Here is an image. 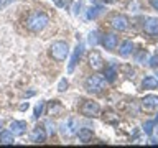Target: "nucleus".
Listing matches in <instances>:
<instances>
[{
	"mask_svg": "<svg viewBox=\"0 0 158 148\" xmlns=\"http://www.w3.org/2000/svg\"><path fill=\"white\" fill-rule=\"evenodd\" d=\"M48 23H49V17L43 12V10H33V12L27 17V20H25V27H27V30L31 33L43 31V30L48 27Z\"/></svg>",
	"mask_w": 158,
	"mask_h": 148,
	"instance_id": "nucleus-1",
	"label": "nucleus"
},
{
	"mask_svg": "<svg viewBox=\"0 0 158 148\" xmlns=\"http://www.w3.org/2000/svg\"><path fill=\"white\" fill-rule=\"evenodd\" d=\"M68 54H69V46H68L66 41H54L51 46H49V56L58 63L66 61Z\"/></svg>",
	"mask_w": 158,
	"mask_h": 148,
	"instance_id": "nucleus-2",
	"label": "nucleus"
},
{
	"mask_svg": "<svg viewBox=\"0 0 158 148\" xmlns=\"http://www.w3.org/2000/svg\"><path fill=\"white\" fill-rule=\"evenodd\" d=\"M106 84H107V81L102 76L94 74V76H89L86 81H84V87H86V91L91 92V94H99L106 89Z\"/></svg>",
	"mask_w": 158,
	"mask_h": 148,
	"instance_id": "nucleus-3",
	"label": "nucleus"
},
{
	"mask_svg": "<svg viewBox=\"0 0 158 148\" xmlns=\"http://www.w3.org/2000/svg\"><path fill=\"white\" fill-rule=\"evenodd\" d=\"M77 130H79V127H77L76 118H68V120L59 123V132H61L63 137H66V138H71L73 135H76Z\"/></svg>",
	"mask_w": 158,
	"mask_h": 148,
	"instance_id": "nucleus-4",
	"label": "nucleus"
},
{
	"mask_svg": "<svg viewBox=\"0 0 158 148\" xmlns=\"http://www.w3.org/2000/svg\"><path fill=\"white\" fill-rule=\"evenodd\" d=\"M99 112H101V105H99L97 102H94V101H86L81 105V113L84 117H87V118L97 117Z\"/></svg>",
	"mask_w": 158,
	"mask_h": 148,
	"instance_id": "nucleus-5",
	"label": "nucleus"
},
{
	"mask_svg": "<svg viewBox=\"0 0 158 148\" xmlns=\"http://www.w3.org/2000/svg\"><path fill=\"white\" fill-rule=\"evenodd\" d=\"M110 25H112V28L115 30V31H125V30L128 28V18L122 13H117L110 18Z\"/></svg>",
	"mask_w": 158,
	"mask_h": 148,
	"instance_id": "nucleus-6",
	"label": "nucleus"
},
{
	"mask_svg": "<svg viewBox=\"0 0 158 148\" xmlns=\"http://www.w3.org/2000/svg\"><path fill=\"white\" fill-rule=\"evenodd\" d=\"M101 44L107 49V51H114L118 44V36L115 33H106L101 36Z\"/></svg>",
	"mask_w": 158,
	"mask_h": 148,
	"instance_id": "nucleus-7",
	"label": "nucleus"
},
{
	"mask_svg": "<svg viewBox=\"0 0 158 148\" xmlns=\"http://www.w3.org/2000/svg\"><path fill=\"white\" fill-rule=\"evenodd\" d=\"M46 128H44V125H36L31 130V133H30V142L33 143H44L46 142Z\"/></svg>",
	"mask_w": 158,
	"mask_h": 148,
	"instance_id": "nucleus-8",
	"label": "nucleus"
},
{
	"mask_svg": "<svg viewBox=\"0 0 158 148\" xmlns=\"http://www.w3.org/2000/svg\"><path fill=\"white\" fill-rule=\"evenodd\" d=\"M82 49H84V44H82V43H77V44H76V48H74V53H73L71 59H69V64H68V74L74 72V68L77 66L79 59H81V56H82Z\"/></svg>",
	"mask_w": 158,
	"mask_h": 148,
	"instance_id": "nucleus-9",
	"label": "nucleus"
},
{
	"mask_svg": "<svg viewBox=\"0 0 158 148\" xmlns=\"http://www.w3.org/2000/svg\"><path fill=\"white\" fill-rule=\"evenodd\" d=\"M87 61H89V66H91L94 71H101V69H104V59H102L99 51H91L89 53Z\"/></svg>",
	"mask_w": 158,
	"mask_h": 148,
	"instance_id": "nucleus-10",
	"label": "nucleus"
},
{
	"mask_svg": "<svg viewBox=\"0 0 158 148\" xmlns=\"http://www.w3.org/2000/svg\"><path fill=\"white\" fill-rule=\"evenodd\" d=\"M27 128H28V123L25 120H13L12 123H10L8 130L13 133L15 137H22L27 133Z\"/></svg>",
	"mask_w": 158,
	"mask_h": 148,
	"instance_id": "nucleus-11",
	"label": "nucleus"
},
{
	"mask_svg": "<svg viewBox=\"0 0 158 148\" xmlns=\"http://www.w3.org/2000/svg\"><path fill=\"white\" fill-rule=\"evenodd\" d=\"M142 109L145 112H152L158 109V96H145L142 99Z\"/></svg>",
	"mask_w": 158,
	"mask_h": 148,
	"instance_id": "nucleus-12",
	"label": "nucleus"
},
{
	"mask_svg": "<svg viewBox=\"0 0 158 148\" xmlns=\"http://www.w3.org/2000/svg\"><path fill=\"white\" fill-rule=\"evenodd\" d=\"M143 30H145L147 35H152V36L158 35V18L148 17L145 20V23H143Z\"/></svg>",
	"mask_w": 158,
	"mask_h": 148,
	"instance_id": "nucleus-13",
	"label": "nucleus"
},
{
	"mask_svg": "<svg viewBox=\"0 0 158 148\" xmlns=\"http://www.w3.org/2000/svg\"><path fill=\"white\" fill-rule=\"evenodd\" d=\"M133 43L130 41V39H125L122 44H120V48H118V54H120L122 58H128L130 54L133 53Z\"/></svg>",
	"mask_w": 158,
	"mask_h": 148,
	"instance_id": "nucleus-14",
	"label": "nucleus"
},
{
	"mask_svg": "<svg viewBox=\"0 0 158 148\" xmlns=\"http://www.w3.org/2000/svg\"><path fill=\"white\" fill-rule=\"evenodd\" d=\"M15 135L10 130H2L0 132V145H13Z\"/></svg>",
	"mask_w": 158,
	"mask_h": 148,
	"instance_id": "nucleus-15",
	"label": "nucleus"
},
{
	"mask_svg": "<svg viewBox=\"0 0 158 148\" xmlns=\"http://www.w3.org/2000/svg\"><path fill=\"white\" fill-rule=\"evenodd\" d=\"M76 135L79 137V142H82V143H87V142L92 140V130L91 128H79Z\"/></svg>",
	"mask_w": 158,
	"mask_h": 148,
	"instance_id": "nucleus-16",
	"label": "nucleus"
},
{
	"mask_svg": "<svg viewBox=\"0 0 158 148\" xmlns=\"http://www.w3.org/2000/svg\"><path fill=\"white\" fill-rule=\"evenodd\" d=\"M142 87L143 89H156L158 87V79L155 76H147L142 81Z\"/></svg>",
	"mask_w": 158,
	"mask_h": 148,
	"instance_id": "nucleus-17",
	"label": "nucleus"
},
{
	"mask_svg": "<svg viewBox=\"0 0 158 148\" xmlns=\"http://www.w3.org/2000/svg\"><path fill=\"white\" fill-rule=\"evenodd\" d=\"M104 79H106L107 82H114L115 81V76H117V69H115V64H110V66L106 68V74H104Z\"/></svg>",
	"mask_w": 158,
	"mask_h": 148,
	"instance_id": "nucleus-18",
	"label": "nucleus"
},
{
	"mask_svg": "<svg viewBox=\"0 0 158 148\" xmlns=\"http://www.w3.org/2000/svg\"><path fill=\"white\" fill-rule=\"evenodd\" d=\"M156 123H158V115H156L155 118H153V120L143 123V132H145L147 135H152V133H153V128H155Z\"/></svg>",
	"mask_w": 158,
	"mask_h": 148,
	"instance_id": "nucleus-19",
	"label": "nucleus"
},
{
	"mask_svg": "<svg viewBox=\"0 0 158 148\" xmlns=\"http://www.w3.org/2000/svg\"><path fill=\"white\" fill-rule=\"evenodd\" d=\"M101 13H102V8L97 7V5H94V7H91V8L87 10V18L89 20H96Z\"/></svg>",
	"mask_w": 158,
	"mask_h": 148,
	"instance_id": "nucleus-20",
	"label": "nucleus"
},
{
	"mask_svg": "<svg viewBox=\"0 0 158 148\" xmlns=\"http://www.w3.org/2000/svg\"><path fill=\"white\" fill-rule=\"evenodd\" d=\"M87 43L91 44V46H97L99 43H101V36H99L97 31H91L87 36Z\"/></svg>",
	"mask_w": 158,
	"mask_h": 148,
	"instance_id": "nucleus-21",
	"label": "nucleus"
},
{
	"mask_svg": "<svg viewBox=\"0 0 158 148\" xmlns=\"http://www.w3.org/2000/svg\"><path fill=\"white\" fill-rule=\"evenodd\" d=\"M44 128H46V133L49 137H53L54 133H56V123H54L53 120H46V122H44Z\"/></svg>",
	"mask_w": 158,
	"mask_h": 148,
	"instance_id": "nucleus-22",
	"label": "nucleus"
},
{
	"mask_svg": "<svg viewBox=\"0 0 158 148\" xmlns=\"http://www.w3.org/2000/svg\"><path fill=\"white\" fill-rule=\"evenodd\" d=\"M43 110H44V102H43V101H40V102L36 104V107H35L33 117H35V118H36V120H38V118L43 115Z\"/></svg>",
	"mask_w": 158,
	"mask_h": 148,
	"instance_id": "nucleus-23",
	"label": "nucleus"
},
{
	"mask_svg": "<svg viewBox=\"0 0 158 148\" xmlns=\"http://www.w3.org/2000/svg\"><path fill=\"white\" fill-rule=\"evenodd\" d=\"M148 66L153 68V69H158V53L153 54V56L148 59Z\"/></svg>",
	"mask_w": 158,
	"mask_h": 148,
	"instance_id": "nucleus-24",
	"label": "nucleus"
},
{
	"mask_svg": "<svg viewBox=\"0 0 158 148\" xmlns=\"http://www.w3.org/2000/svg\"><path fill=\"white\" fill-rule=\"evenodd\" d=\"M68 86H69L68 79H66V77H63L61 81H59V84H58V91H59V92H64V91L68 89Z\"/></svg>",
	"mask_w": 158,
	"mask_h": 148,
	"instance_id": "nucleus-25",
	"label": "nucleus"
},
{
	"mask_svg": "<svg viewBox=\"0 0 158 148\" xmlns=\"http://www.w3.org/2000/svg\"><path fill=\"white\" fill-rule=\"evenodd\" d=\"M147 56H148V53H147V49H142L140 53L137 54V63H143V59H147Z\"/></svg>",
	"mask_w": 158,
	"mask_h": 148,
	"instance_id": "nucleus-26",
	"label": "nucleus"
},
{
	"mask_svg": "<svg viewBox=\"0 0 158 148\" xmlns=\"http://www.w3.org/2000/svg\"><path fill=\"white\" fill-rule=\"evenodd\" d=\"M82 5H84L82 0H79V2L74 5V15H79V12H81V8H82Z\"/></svg>",
	"mask_w": 158,
	"mask_h": 148,
	"instance_id": "nucleus-27",
	"label": "nucleus"
},
{
	"mask_svg": "<svg viewBox=\"0 0 158 148\" xmlns=\"http://www.w3.org/2000/svg\"><path fill=\"white\" fill-rule=\"evenodd\" d=\"M53 3L56 5L58 8H64V7H66V0H53Z\"/></svg>",
	"mask_w": 158,
	"mask_h": 148,
	"instance_id": "nucleus-28",
	"label": "nucleus"
},
{
	"mask_svg": "<svg viewBox=\"0 0 158 148\" xmlns=\"http://www.w3.org/2000/svg\"><path fill=\"white\" fill-rule=\"evenodd\" d=\"M150 5H152L155 10H158V0H150Z\"/></svg>",
	"mask_w": 158,
	"mask_h": 148,
	"instance_id": "nucleus-29",
	"label": "nucleus"
},
{
	"mask_svg": "<svg viewBox=\"0 0 158 148\" xmlns=\"http://www.w3.org/2000/svg\"><path fill=\"white\" fill-rule=\"evenodd\" d=\"M28 107H30V104H28V102H23L22 105H20V110H27Z\"/></svg>",
	"mask_w": 158,
	"mask_h": 148,
	"instance_id": "nucleus-30",
	"label": "nucleus"
},
{
	"mask_svg": "<svg viewBox=\"0 0 158 148\" xmlns=\"http://www.w3.org/2000/svg\"><path fill=\"white\" fill-rule=\"evenodd\" d=\"M148 143H150V145H158V140H156V138H152Z\"/></svg>",
	"mask_w": 158,
	"mask_h": 148,
	"instance_id": "nucleus-31",
	"label": "nucleus"
},
{
	"mask_svg": "<svg viewBox=\"0 0 158 148\" xmlns=\"http://www.w3.org/2000/svg\"><path fill=\"white\" fill-rule=\"evenodd\" d=\"M137 7H138V3H137V2H133V3L128 5V8H130V10H132V8H137Z\"/></svg>",
	"mask_w": 158,
	"mask_h": 148,
	"instance_id": "nucleus-32",
	"label": "nucleus"
},
{
	"mask_svg": "<svg viewBox=\"0 0 158 148\" xmlns=\"http://www.w3.org/2000/svg\"><path fill=\"white\" fill-rule=\"evenodd\" d=\"M101 2H102V3H114L115 0H101Z\"/></svg>",
	"mask_w": 158,
	"mask_h": 148,
	"instance_id": "nucleus-33",
	"label": "nucleus"
},
{
	"mask_svg": "<svg viewBox=\"0 0 158 148\" xmlns=\"http://www.w3.org/2000/svg\"><path fill=\"white\" fill-rule=\"evenodd\" d=\"M0 128H2V120H0Z\"/></svg>",
	"mask_w": 158,
	"mask_h": 148,
	"instance_id": "nucleus-34",
	"label": "nucleus"
},
{
	"mask_svg": "<svg viewBox=\"0 0 158 148\" xmlns=\"http://www.w3.org/2000/svg\"><path fill=\"white\" fill-rule=\"evenodd\" d=\"M0 5H2V0H0Z\"/></svg>",
	"mask_w": 158,
	"mask_h": 148,
	"instance_id": "nucleus-35",
	"label": "nucleus"
}]
</instances>
